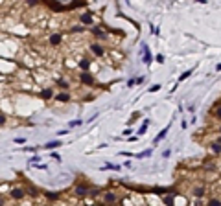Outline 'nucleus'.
Segmentation results:
<instances>
[{
    "label": "nucleus",
    "instance_id": "nucleus-17",
    "mask_svg": "<svg viewBox=\"0 0 221 206\" xmlns=\"http://www.w3.org/2000/svg\"><path fill=\"white\" fill-rule=\"evenodd\" d=\"M61 145H63V144H61V140H52V142L44 144V149L52 151V149H55V147H61Z\"/></svg>",
    "mask_w": 221,
    "mask_h": 206
},
{
    "label": "nucleus",
    "instance_id": "nucleus-43",
    "mask_svg": "<svg viewBox=\"0 0 221 206\" xmlns=\"http://www.w3.org/2000/svg\"><path fill=\"white\" fill-rule=\"evenodd\" d=\"M217 133H219V134H221V125H219V129H217Z\"/></svg>",
    "mask_w": 221,
    "mask_h": 206
},
{
    "label": "nucleus",
    "instance_id": "nucleus-18",
    "mask_svg": "<svg viewBox=\"0 0 221 206\" xmlns=\"http://www.w3.org/2000/svg\"><path fill=\"white\" fill-rule=\"evenodd\" d=\"M9 190H11V184H7V182H2V184H0V195H2V197L9 193Z\"/></svg>",
    "mask_w": 221,
    "mask_h": 206
},
{
    "label": "nucleus",
    "instance_id": "nucleus-11",
    "mask_svg": "<svg viewBox=\"0 0 221 206\" xmlns=\"http://www.w3.org/2000/svg\"><path fill=\"white\" fill-rule=\"evenodd\" d=\"M116 201H118V195H116V191H114V190H109V191L103 193V202L105 204H114Z\"/></svg>",
    "mask_w": 221,
    "mask_h": 206
},
{
    "label": "nucleus",
    "instance_id": "nucleus-39",
    "mask_svg": "<svg viewBox=\"0 0 221 206\" xmlns=\"http://www.w3.org/2000/svg\"><path fill=\"white\" fill-rule=\"evenodd\" d=\"M135 85H136L135 79H129V81H127V86H129V89H131V86H135Z\"/></svg>",
    "mask_w": 221,
    "mask_h": 206
},
{
    "label": "nucleus",
    "instance_id": "nucleus-41",
    "mask_svg": "<svg viewBox=\"0 0 221 206\" xmlns=\"http://www.w3.org/2000/svg\"><path fill=\"white\" fill-rule=\"evenodd\" d=\"M216 144H219V145H221V134L217 136V140H216Z\"/></svg>",
    "mask_w": 221,
    "mask_h": 206
},
{
    "label": "nucleus",
    "instance_id": "nucleus-16",
    "mask_svg": "<svg viewBox=\"0 0 221 206\" xmlns=\"http://www.w3.org/2000/svg\"><path fill=\"white\" fill-rule=\"evenodd\" d=\"M208 147H210V153L212 155H221V145L219 144H216V142H212V144H208Z\"/></svg>",
    "mask_w": 221,
    "mask_h": 206
},
{
    "label": "nucleus",
    "instance_id": "nucleus-3",
    "mask_svg": "<svg viewBox=\"0 0 221 206\" xmlns=\"http://www.w3.org/2000/svg\"><path fill=\"white\" fill-rule=\"evenodd\" d=\"M78 81L85 86H94L96 85V75L90 72H78Z\"/></svg>",
    "mask_w": 221,
    "mask_h": 206
},
{
    "label": "nucleus",
    "instance_id": "nucleus-20",
    "mask_svg": "<svg viewBox=\"0 0 221 206\" xmlns=\"http://www.w3.org/2000/svg\"><path fill=\"white\" fill-rule=\"evenodd\" d=\"M206 206H221V199L219 197H210L208 202H206Z\"/></svg>",
    "mask_w": 221,
    "mask_h": 206
},
{
    "label": "nucleus",
    "instance_id": "nucleus-21",
    "mask_svg": "<svg viewBox=\"0 0 221 206\" xmlns=\"http://www.w3.org/2000/svg\"><path fill=\"white\" fill-rule=\"evenodd\" d=\"M83 31H85V28L79 26V24H76V26L70 28V33H81V35H83Z\"/></svg>",
    "mask_w": 221,
    "mask_h": 206
},
{
    "label": "nucleus",
    "instance_id": "nucleus-23",
    "mask_svg": "<svg viewBox=\"0 0 221 206\" xmlns=\"http://www.w3.org/2000/svg\"><path fill=\"white\" fill-rule=\"evenodd\" d=\"M192 72H194V70H186V72H183L181 75H179V81H184V79H188V78L192 75Z\"/></svg>",
    "mask_w": 221,
    "mask_h": 206
},
{
    "label": "nucleus",
    "instance_id": "nucleus-38",
    "mask_svg": "<svg viewBox=\"0 0 221 206\" xmlns=\"http://www.w3.org/2000/svg\"><path fill=\"white\" fill-rule=\"evenodd\" d=\"M52 158H54V160H57V162H59V160H61V157H59V155H57V153H52Z\"/></svg>",
    "mask_w": 221,
    "mask_h": 206
},
{
    "label": "nucleus",
    "instance_id": "nucleus-13",
    "mask_svg": "<svg viewBox=\"0 0 221 206\" xmlns=\"http://www.w3.org/2000/svg\"><path fill=\"white\" fill-rule=\"evenodd\" d=\"M55 85L59 86V89H63V92H68L72 89V83L67 79V78H57L55 79Z\"/></svg>",
    "mask_w": 221,
    "mask_h": 206
},
{
    "label": "nucleus",
    "instance_id": "nucleus-32",
    "mask_svg": "<svg viewBox=\"0 0 221 206\" xmlns=\"http://www.w3.org/2000/svg\"><path fill=\"white\" fill-rule=\"evenodd\" d=\"M78 125H81V120H74L68 123V127H78Z\"/></svg>",
    "mask_w": 221,
    "mask_h": 206
},
{
    "label": "nucleus",
    "instance_id": "nucleus-24",
    "mask_svg": "<svg viewBox=\"0 0 221 206\" xmlns=\"http://www.w3.org/2000/svg\"><path fill=\"white\" fill-rule=\"evenodd\" d=\"M7 120H9V118H7L4 112H0V127H4V125L7 123Z\"/></svg>",
    "mask_w": 221,
    "mask_h": 206
},
{
    "label": "nucleus",
    "instance_id": "nucleus-26",
    "mask_svg": "<svg viewBox=\"0 0 221 206\" xmlns=\"http://www.w3.org/2000/svg\"><path fill=\"white\" fill-rule=\"evenodd\" d=\"M30 162H31V166H39V162H41V158H39V155H35V157H31V158H30Z\"/></svg>",
    "mask_w": 221,
    "mask_h": 206
},
{
    "label": "nucleus",
    "instance_id": "nucleus-31",
    "mask_svg": "<svg viewBox=\"0 0 221 206\" xmlns=\"http://www.w3.org/2000/svg\"><path fill=\"white\" fill-rule=\"evenodd\" d=\"M155 59H157V63H159V64H162V63L166 61V59H164V55H162V53H159V55H157Z\"/></svg>",
    "mask_w": 221,
    "mask_h": 206
},
{
    "label": "nucleus",
    "instance_id": "nucleus-33",
    "mask_svg": "<svg viewBox=\"0 0 221 206\" xmlns=\"http://www.w3.org/2000/svg\"><path fill=\"white\" fill-rule=\"evenodd\" d=\"M70 131L68 129H61V131H57V136H65V134H68Z\"/></svg>",
    "mask_w": 221,
    "mask_h": 206
},
{
    "label": "nucleus",
    "instance_id": "nucleus-27",
    "mask_svg": "<svg viewBox=\"0 0 221 206\" xmlns=\"http://www.w3.org/2000/svg\"><path fill=\"white\" fill-rule=\"evenodd\" d=\"M151 155V149H147V151H144V153H138V155H136V157H138V158H146V157H149Z\"/></svg>",
    "mask_w": 221,
    "mask_h": 206
},
{
    "label": "nucleus",
    "instance_id": "nucleus-42",
    "mask_svg": "<svg viewBox=\"0 0 221 206\" xmlns=\"http://www.w3.org/2000/svg\"><path fill=\"white\" fill-rule=\"evenodd\" d=\"M216 70H217V72H221V63H219V64H217V66H216Z\"/></svg>",
    "mask_w": 221,
    "mask_h": 206
},
{
    "label": "nucleus",
    "instance_id": "nucleus-12",
    "mask_svg": "<svg viewBox=\"0 0 221 206\" xmlns=\"http://www.w3.org/2000/svg\"><path fill=\"white\" fill-rule=\"evenodd\" d=\"M54 100L55 101H59V103H70L72 101V96H70V92H57L55 96H54Z\"/></svg>",
    "mask_w": 221,
    "mask_h": 206
},
{
    "label": "nucleus",
    "instance_id": "nucleus-4",
    "mask_svg": "<svg viewBox=\"0 0 221 206\" xmlns=\"http://www.w3.org/2000/svg\"><path fill=\"white\" fill-rule=\"evenodd\" d=\"M63 42H65V33H61V31H54L48 35V46L52 48H59Z\"/></svg>",
    "mask_w": 221,
    "mask_h": 206
},
{
    "label": "nucleus",
    "instance_id": "nucleus-15",
    "mask_svg": "<svg viewBox=\"0 0 221 206\" xmlns=\"http://www.w3.org/2000/svg\"><path fill=\"white\" fill-rule=\"evenodd\" d=\"M168 131H170V127H164V129H162V131H160L159 134H157V136H155V140H153V144H159V142H160V140H164V138H166V134H168Z\"/></svg>",
    "mask_w": 221,
    "mask_h": 206
},
{
    "label": "nucleus",
    "instance_id": "nucleus-2",
    "mask_svg": "<svg viewBox=\"0 0 221 206\" xmlns=\"http://www.w3.org/2000/svg\"><path fill=\"white\" fill-rule=\"evenodd\" d=\"M72 193H74V197H78V199H85L90 193V186L87 182H78L76 186L72 188Z\"/></svg>",
    "mask_w": 221,
    "mask_h": 206
},
{
    "label": "nucleus",
    "instance_id": "nucleus-36",
    "mask_svg": "<svg viewBox=\"0 0 221 206\" xmlns=\"http://www.w3.org/2000/svg\"><path fill=\"white\" fill-rule=\"evenodd\" d=\"M170 155H171V149H166V151H164V153H162V157H164V158H168V157H170Z\"/></svg>",
    "mask_w": 221,
    "mask_h": 206
},
{
    "label": "nucleus",
    "instance_id": "nucleus-19",
    "mask_svg": "<svg viewBox=\"0 0 221 206\" xmlns=\"http://www.w3.org/2000/svg\"><path fill=\"white\" fill-rule=\"evenodd\" d=\"M44 195H46L48 201H57V199L61 197V193H57V191H46Z\"/></svg>",
    "mask_w": 221,
    "mask_h": 206
},
{
    "label": "nucleus",
    "instance_id": "nucleus-40",
    "mask_svg": "<svg viewBox=\"0 0 221 206\" xmlns=\"http://www.w3.org/2000/svg\"><path fill=\"white\" fill-rule=\"evenodd\" d=\"M28 6H30V7H37V6H39V2H28Z\"/></svg>",
    "mask_w": 221,
    "mask_h": 206
},
{
    "label": "nucleus",
    "instance_id": "nucleus-8",
    "mask_svg": "<svg viewBox=\"0 0 221 206\" xmlns=\"http://www.w3.org/2000/svg\"><path fill=\"white\" fill-rule=\"evenodd\" d=\"M54 96H55V89H54V86H43V89L39 90V97L43 101H52Z\"/></svg>",
    "mask_w": 221,
    "mask_h": 206
},
{
    "label": "nucleus",
    "instance_id": "nucleus-35",
    "mask_svg": "<svg viewBox=\"0 0 221 206\" xmlns=\"http://www.w3.org/2000/svg\"><path fill=\"white\" fill-rule=\"evenodd\" d=\"M9 202L6 201V197H2V195H0V206H7Z\"/></svg>",
    "mask_w": 221,
    "mask_h": 206
},
{
    "label": "nucleus",
    "instance_id": "nucleus-22",
    "mask_svg": "<svg viewBox=\"0 0 221 206\" xmlns=\"http://www.w3.org/2000/svg\"><path fill=\"white\" fill-rule=\"evenodd\" d=\"M147 125H149V120H144V123H142V127L138 129V134H140V136H142V134H144V133L147 131Z\"/></svg>",
    "mask_w": 221,
    "mask_h": 206
},
{
    "label": "nucleus",
    "instance_id": "nucleus-28",
    "mask_svg": "<svg viewBox=\"0 0 221 206\" xmlns=\"http://www.w3.org/2000/svg\"><path fill=\"white\" fill-rule=\"evenodd\" d=\"M147 90H149V92H159V90H160V85H151Z\"/></svg>",
    "mask_w": 221,
    "mask_h": 206
},
{
    "label": "nucleus",
    "instance_id": "nucleus-25",
    "mask_svg": "<svg viewBox=\"0 0 221 206\" xmlns=\"http://www.w3.org/2000/svg\"><path fill=\"white\" fill-rule=\"evenodd\" d=\"M214 118H216L217 122H221V105L216 107V111H214Z\"/></svg>",
    "mask_w": 221,
    "mask_h": 206
},
{
    "label": "nucleus",
    "instance_id": "nucleus-9",
    "mask_svg": "<svg viewBox=\"0 0 221 206\" xmlns=\"http://www.w3.org/2000/svg\"><path fill=\"white\" fill-rule=\"evenodd\" d=\"M140 50H142V63L149 66V64L153 63V55H151V52H149V48H147V44H146V42H142Z\"/></svg>",
    "mask_w": 221,
    "mask_h": 206
},
{
    "label": "nucleus",
    "instance_id": "nucleus-7",
    "mask_svg": "<svg viewBox=\"0 0 221 206\" xmlns=\"http://www.w3.org/2000/svg\"><path fill=\"white\" fill-rule=\"evenodd\" d=\"M78 22L83 28H85V26H94V15L90 11H83V13L78 15Z\"/></svg>",
    "mask_w": 221,
    "mask_h": 206
},
{
    "label": "nucleus",
    "instance_id": "nucleus-37",
    "mask_svg": "<svg viewBox=\"0 0 221 206\" xmlns=\"http://www.w3.org/2000/svg\"><path fill=\"white\" fill-rule=\"evenodd\" d=\"M144 81H146V78H136V79H135V83H138V85H142Z\"/></svg>",
    "mask_w": 221,
    "mask_h": 206
},
{
    "label": "nucleus",
    "instance_id": "nucleus-29",
    "mask_svg": "<svg viewBox=\"0 0 221 206\" xmlns=\"http://www.w3.org/2000/svg\"><path fill=\"white\" fill-rule=\"evenodd\" d=\"M15 144H18V145H24V144H26V138H20V136H17V138H15Z\"/></svg>",
    "mask_w": 221,
    "mask_h": 206
},
{
    "label": "nucleus",
    "instance_id": "nucleus-6",
    "mask_svg": "<svg viewBox=\"0 0 221 206\" xmlns=\"http://www.w3.org/2000/svg\"><path fill=\"white\" fill-rule=\"evenodd\" d=\"M89 50H90V53L94 57H100V59L107 55V50H105L100 42H89Z\"/></svg>",
    "mask_w": 221,
    "mask_h": 206
},
{
    "label": "nucleus",
    "instance_id": "nucleus-34",
    "mask_svg": "<svg viewBox=\"0 0 221 206\" xmlns=\"http://www.w3.org/2000/svg\"><path fill=\"white\" fill-rule=\"evenodd\" d=\"M105 169H114V171H116V169H120L116 164H107V166H105Z\"/></svg>",
    "mask_w": 221,
    "mask_h": 206
},
{
    "label": "nucleus",
    "instance_id": "nucleus-5",
    "mask_svg": "<svg viewBox=\"0 0 221 206\" xmlns=\"http://www.w3.org/2000/svg\"><path fill=\"white\" fill-rule=\"evenodd\" d=\"M76 64H78L79 72H90L92 70V59L87 57V55H79L78 61H76Z\"/></svg>",
    "mask_w": 221,
    "mask_h": 206
},
{
    "label": "nucleus",
    "instance_id": "nucleus-1",
    "mask_svg": "<svg viewBox=\"0 0 221 206\" xmlns=\"http://www.w3.org/2000/svg\"><path fill=\"white\" fill-rule=\"evenodd\" d=\"M9 199H11L13 202H22L28 199V191H26V186H22V184H15V186H11V190H9Z\"/></svg>",
    "mask_w": 221,
    "mask_h": 206
},
{
    "label": "nucleus",
    "instance_id": "nucleus-30",
    "mask_svg": "<svg viewBox=\"0 0 221 206\" xmlns=\"http://www.w3.org/2000/svg\"><path fill=\"white\" fill-rule=\"evenodd\" d=\"M160 31H159V28H157L155 24H151V35H159Z\"/></svg>",
    "mask_w": 221,
    "mask_h": 206
},
{
    "label": "nucleus",
    "instance_id": "nucleus-10",
    "mask_svg": "<svg viewBox=\"0 0 221 206\" xmlns=\"http://www.w3.org/2000/svg\"><path fill=\"white\" fill-rule=\"evenodd\" d=\"M103 30H105L103 26H92L90 28V35L96 37V39H107L109 33H107V31H103Z\"/></svg>",
    "mask_w": 221,
    "mask_h": 206
},
{
    "label": "nucleus",
    "instance_id": "nucleus-14",
    "mask_svg": "<svg viewBox=\"0 0 221 206\" xmlns=\"http://www.w3.org/2000/svg\"><path fill=\"white\" fill-rule=\"evenodd\" d=\"M205 193H206V188L203 186V184H199V186H194V188H192V195H194L195 199H203Z\"/></svg>",
    "mask_w": 221,
    "mask_h": 206
}]
</instances>
